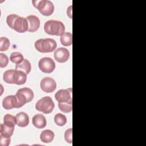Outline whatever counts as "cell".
<instances>
[{
    "mask_svg": "<svg viewBox=\"0 0 146 146\" xmlns=\"http://www.w3.org/2000/svg\"><path fill=\"white\" fill-rule=\"evenodd\" d=\"M71 7H72V6H70L69 7H68V9H67V15H68V16H69L70 17V18H72V16H71V14H72V10H71Z\"/></svg>",
    "mask_w": 146,
    "mask_h": 146,
    "instance_id": "cell-30",
    "label": "cell"
},
{
    "mask_svg": "<svg viewBox=\"0 0 146 146\" xmlns=\"http://www.w3.org/2000/svg\"><path fill=\"white\" fill-rule=\"evenodd\" d=\"M35 49L40 52H51L57 47L56 41L51 38L39 39L34 44Z\"/></svg>",
    "mask_w": 146,
    "mask_h": 146,
    "instance_id": "cell-2",
    "label": "cell"
},
{
    "mask_svg": "<svg viewBox=\"0 0 146 146\" xmlns=\"http://www.w3.org/2000/svg\"><path fill=\"white\" fill-rule=\"evenodd\" d=\"M40 87L43 91L47 93H50L55 90L56 88V83L53 78L51 77H45L41 80Z\"/></svg>",
    "mask_w": 146,
    "mask_h": 146,
    "instance_id": "cell-6",
    "label": "cell"
},
{
    "mask_svg": "<svg viewBox=\"0 0 146 146\" xmlns=\"http://www.w3.org/2000/svg\"><path fill=\"white\" fill-rule=\"evenodd\" d=\"M19 33H23L29 30V24L26 18L19 17L14 22L13 29Z\"/></svg>",
    "mask_w": 146,
    "mask_h": 146,
    "instance_id": "cell-7",
    "label": "cell"
},
{
    "mask_svg": "<svg viewBox=\"0 0 146 146\" xmlns=\"http://www.w3.org/2000/svg\"><path fill=\"white\" fill-rule=\"evenodd\" d=\"M3 124L10 127H14L17 124L15 116L10 114H6L3 117Z\"/></svg>",
    "mask_w": 146,
    "mask_h": 146,
    "instance_id": "cell-20",
    "label": "cell"
},
{
    "mask_svg": "<svg viewBox=\"0 0 146 146\" xmlns=\"http://www.w3.org/2000/svg\"><path fill=\"white\" fill-rule=\"evenodd\" d=\"M31 66L30 62L26 59L21 62L19 64H17L15 65V70H21L25 72L26 74H29L31 71Z\"/></svg>",
    "mask_w": 146,
    "mask_h": 146,
    "instance_id": "cell-15",
    "label": "cell"
},
{
    "mask_svg": "<svg viewBox=\"0 0 146 146\" xmlns=\"http://www.w3.org/2000/svg\"><path fill=\"white\" fill-rule=\"evenodd\" d=\"M72 129L71 128H68L64 132V139L68 143H72Z\"/></svg>",
    "mask_w": 146,
    "mask_h": 146,
    "instance_id": "cell-28",
    "label": "cell"
},
{
    "mask_svg": "<svg viewBox=\"0 0 146 146\" xmlns=\"http://www.w3.org/2000/svg\"><path fill=\"white\" fill-rule=\"evenodd\" d=\"M10 138L5 137L1 135H0V145L1 146H8L10 144Z\"/></svg>",
    "mask_w": 146,
    "mask_h": 146,
    "instance_id": "cell-29",
    "label": "cell"
},
{
    "mask_svg": "<svg viewBox=\"0 0 146 146\" xmlns=\"http://www.w3.org/2000/svg\"><path fill=\"white\" fill-rule=\"evenodd\" d=\"M55 98L58 103H72V88L60 90L55 94Z\"/></svg>",
    "mask_w": 146,
    "mask_h": 146,
    "instance_id": "cell-5",
    "label": "cell"
},
{
    "mask_svg": "<svg viewBox=\"0 0 146 146\" xmlns=\"http://www.w3.org/2000/svg\"><path fill=\"white\" fill-rule=\"evenodd\" d=\"M10 42L8 38L6 37H1L0 38V51H6L10 47Z\"/></svg>",
    "mask_w": 146,
    "mask_h": 146,
    "instance_id": "cell-25",
    "label": "cell"
},
{
    "mask_svg": "<svg viewBox=\"0 0 146 146\" xmlns=\"http://www.w3.org/2000/svg\"><path fill=\"white\" fill-rule=\"evenodd\" d=\"M44 30L49 35L59 36L64 33L65 26L59 21L49 20L44 23Z\"/></svg>",
    "mask_w": 146,
    "mask_h": 146,
    "instance_id": "cell-1",
    "label": "cell"
},
{
    "mask_svg": "<svg viewBox=\"0 0 146 146\" xmlns=\"http://www.w3.org/2000/svg\"><path fill=\"white\" fill-rule=\"evenodd\" d=\"M59 110L64 113L70 112L72 110V103H58Z\"/></svg>",
    "mask_w": 146,
    "mask_h": 146,
    "instance_id": "cell-24",
    "label": "cell"
},
{
    "mask_svg": "<svg viewBox=\"0 0 146 146\" xmlns=\"http://www.w3.org/2000/svg\"><path fill=\"white\" fill-rule=\"evenodd\" d=\"M55 60L59 63H64L67 61L70 57L68 50L64 47H60L55 50L54 52Z\"/></svg>",
    "mask_w": 146,
    "mask_h": 146,
    "instance_id": "cell-8",
    "label": "cell"
},
{
    "mask_svg": "<svg viewBox=\"0 0 146 146\" xmlns=\"http://www.w3.org/2000/svg\"><path fill=\"white\" fill-rule=\"evenodd\" d=\"M29 24L28 31L30 33L36 31L40 26V20L39 18L34 15H30L26 18Z\"/></svg>",
    "mask_w": 146,
    "mask_h": 146,
    "instance_id": "cell-9",
    "label": "cell"
},
{
    "mask_svg": "<svg viewBox=\"0 0 146 146\" xmlns=\"http://www.w3.org/2000/svg\"><path fill=\"white\" fill-rule=\"evenodd\" d=\"M2 106L5 110L17 108V100L15 95H9L5 97L2 101Z\"/></svg>",
    "mask_w": 146,
    "mask_h": 146,
    "instance_id": "cell-10",
    "label": "cell"
},
{
    "mask_svg": "<svg viewBox=\"0 0 146 146\" xmlns=\"http://www.w3.org/2000/svg\"><path fill=\"white\" fill-rule=\"evenodd\" d=\"M9 63V58L6 55L1 53L0 54V67L1 68L7 66Z\"/></svg>",
    "mask_w": 146,
    "mask_h": 146,
    "instance_id": "cell-27",
    "label": "cell"
},
{
    "mask_svg": "<svg viewBox=\"0 0 146 146\" xmlns=\"http://www.w3.org/2000/svg\"><path fill=\"white\" fill-rule=\"evenodd\" d=\"M10 60L11 62L17 64L22 62L24 60V58L23 55L21 53L18 52H14L10 55Z\"/></svg>",
    "mask_w": 146,
    "mask_h": 146,
    "instance_id": "cell-22",
    "label": "cell"
},
{
    "mask_svg": "<svg viewBox=\"0 0 146 146\" xmlns=\"http://www.w3.org/2000/svg\"><path fill=\"white\" fill-rule=\"evenodd\" d=\"M54 108V103L51 98L45 96L39 99L35 104V108L40 112L48 114L53 111Z\"/></svg>",
    "mask_w": 146,
    "mask_h": 146,
    "instance_id": "cell-3",
    "label": "cell"
},
{
    "mask_svg": "<svg viewBox=\"0 0 146 146\" xmlns=\"http://www.w3.org/2000/svg\"><path fill=\"white\" fill-rule=\"evenodd\" d=\"M27 80V74L22 71L15 70L13 75V83L21 85L25 83Z\"/></svg>",
    "mask_w": 146,
    "mask_h": 146,
    "instance_id": "cell-12",
    "label": "cell"
},
{
    "mask_svg": "<svg viewBox=\"0 0 146 146\" xmlns=\"http://www.w3.org/2000/svg\"><path fill=\"white\" fill-rule=\"evenodd\" d=\"M19 17V15L14 14H11L7 15L6 18V22L7 25L9 26V27H10L12 29H13V25H14V22L16 20V19L18 18Z\"/></svg>",
    "mask_w": 146,
    "mask_h": 146,
    "instance_id": "cell-26",
    "label": "cell"
},
{
    "mask_svg": "<svg viewBox=\"0 0 146 146\" xmlns=\"http://www.w3.org/2000/svg\"><path fill=\"white\" fill-rule=\"evenodd\" d=\"M39 69L44 73H51L55 68V62L49 57H44L38 62Z\"/></svg>",
    "mask_w": 146,
    "mask_h": 146,
    "instance_id": "cell-4",
    "label": "cell"
},
{
    "mask_svg": "<svg viewBox=\"0 0 146 146\" xmlns=\"http://www.w3.org/2000/svg\"><path fill=\"white\" fill-rule=\"evenodd\" d=\"M60 41L62 45L70 46L72 43V35L71 33L66 32L60 35Z\"/></svg>",
    "mask_w": 146,
    "mask_h": 146,
    "instance_id": "cell-17",
    "label": "cell"
},
{
    "mask_svg": "<svg viewBox=\"0 0 146 146\" xmlns=\"http://www.w3.org/2000/svg\"><path fill=\"white\" fill-rule=\"evenodd\" d=\"M15 71V69H10L6 71L3 73V79L5 82L9 84H13V75Z\"/></svg>",
    "mask_w": 146,
    "mask_h": 146,
    "instance_id": "cell-21",
    "label": "cell"
},
{
    "mask_svg": "<svg viewBox=\"0 0 146 146\" xmlns=\"http://www.w3.org/2000/svg\"><path fill=\"white\" fill-rule=\"evenodd\" d=\"M54 121L56 125L59 126H63L67 122V118L64 115L58 113L55 115Z\"/></svg>",
    "mask_w": 146,
    "mask_h": 146,
    "instance_id": "cell-23",
    "label": "cell"
},
{
    "mask_svg": "<svg viewBox=\"0 0 146 146\" xmlns=\"http://www.w3.org/2000/svg\"><path fill=\"white\" fill-rule=\"evenodd\" d=\"M18 91L22 94L25 96V98L27 99V103L30 102L34 98V92L30 88H28V87L22 88L18 90Z\"/></svg>",
    "mask_w": 146,
    "mask_h": 146,
    "instance_id": "cell-19",
    "label": "cell"
},
{
    "mask_svg": "<svg viewBox=\"0 0 146 146\" xmlns=\"http://www.w3.org/2000/svg\"><path fill=\"white\" fill-rule=\"evenodd\" d=\"M17 120V125L21 127H25L29 123V117L28 115L24 112H21L15 116Z\"/></svg>",
    "mask_w": 146,
    "mask_h": 146,
    "instance_id": "cell-13",
    "label": "cell"
},
{
    "mask_svg": "<svg viewBox=\"0 0 146 146\" xmlns=\"http://www.w3.org/2000/svg\"><path fill=\"white\" fill-rule=\"evenodd\" d=\"M14 130V127H10L5 124H1L0 132L1 135L5 137L10 138V137L13 135Z\"/></svg>",
    "mask_w": 146,
    "mask_h": 146,
    "instance_id": "cell-18",
    "label": "cell"
},
{
    "mask_svg": "<svg viewBox=\"0 0 146 146\" xmlns=\"http://www.w3.org/2000/svg\"><path fill=\"white\" fill-rule=\"evenodd\" d=\"M33 125L39 129L43 128L46 126L47 121L45 117L42 114H36L34 116L32 119Z\"/></svg>",
    "mask_w": 146,
    "mask_h": 146,
    "instance_id": "cell-11",
    "label": "cell"
},
{
    "mask_svg": "<svg viewBox=\"0 0 146 146\" xmlns=\"http://www.w3.org/2000/svg\"><path fill=\"white\" fill-rule=\"evenodd\" d=\"M54 11V6L52 3V2L50 1L46 0V4L43 8L39 11L40 13H41L42 15L45 16H49L51 15Z\"/></svg>",
    "mask_w": 146,
    "mask_h": 146,
    "instance_id": "cell-16",
    "label": "cell"
},
{
    "mask_svg": "<svg viewBox=\"0 0 146 146\" xmlns=\"http://www.w3.org/2000/svg\"><path fill=\"white\" fill-rule=\"evenodd\" d=\"M54 137V133L50 129H46L43 131L40 135V139L41 141L45 143H51L53 140Z\"/></svg>",
    "mask_w": 146,
    "mask_h": 146,
    "instance_id": "cell-14",
    "label": "cell"
}]
</instances>
